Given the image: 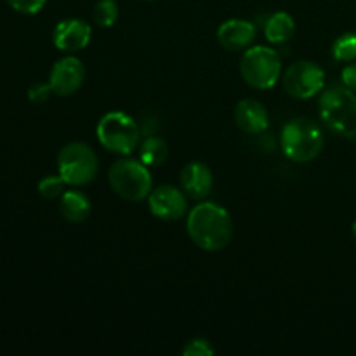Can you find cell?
Listing matches in <instances>:
<instances>
[{"mask_svg": "<svg viewBox=\"0 0 356 356\" xmlns=\"http://www.w3.org/2000/svg\"><path fill=\"white\" fill-rule=\"evenodd\" d=\"M186 232L191 242L202 250H222L233 236V221L229 212L214 202H202L188 214Z\"/></svg>", "mask_w": 356, "mask_h": 356, "instance_id": "obj_1", "label": "cell"}, {"mask_svg": "<svg viewBox=\"0 0 356 356\" xmlns=\"http://www.w3.org/2000/svg\"><path fill=\"white\" fill-rule=\"evenodd\" d=\"M320 118L334 134L356 139V92L344 83L322 90L318 99Z\"/></svg>", "mask_w": 356, "mask_h": 356, "instance_id": "obj_2", "label": "cell"}, {"mask_svg": "<svg viewBox=\"0 0 356 356\" xmlns=\"http://www.w3.org/2000/svg\"><path fill=\"white\" fill-rule=\"evenodd\" d=\"M323 145H325V139H323L322 131L309 118H294L282 129V152L296 163L313 162L322 153Z\"/></svg>", "mask_w": 356, "mask_h": 356, "instance_id": "obj_3", "label": "cell"}, {"mask_svg": "<svg viewBox=\"0 0 356 356\" xmlns=\"http://www.w3.org/2000/svg\"><path fill=\"white\" fill-rule=\"evenodd\" d=\"M108 181H110L111 190L127 202H141L152 193V174H149L148 165L141 160H117L110 167Z\"/></svg>", "mask_w": 356, "mask_h": 356, "instance_id": "obj_4", "label": "cell"}, {"mask_svg": "<svg viewBox=\"0 0 356 356\" xmlns=\"http://www.w3.org/2000/svg\"><path fill=\"white\" fill-rule=\"evenodd\" d=\"M96 134L104 149L124 156L138 148L141 138L136 120L124 111L104 113L97 122Z\"/></svg>", "mask_w": 356, "mask_h": 356, "instance_id": "obj_5", "label": "cell"}, {"mask_svg": "<svg viewBox=\"0 0 356 356\" xmlns=\"http://www.w3.org/2000/svg\"><path fill=\"white\" fill-rule=\"evenodd\" d=\"M240 73L245 83L254 89H271L280 79L282 59L271 47L264 45L249 47L240 59Z\"/></svg>", "mask_w": 356, "mask_h": 356, "instance_id": "obj_6", "label": "cell"}, {"mask_svg": "<svg viewBox=\"0 0 356 356\" xmlns=\"http://www.w3.org/2000/svg\"><path fill=\"white\" fill-rule=\"evenodd\" d=\"M58 172L68 186H86L97 174V155L86 143H68L58 155Z\"/></svg>", "mask_w": 356, "mask_h": 356, "instance_id": "obj_7", "label": "cell"}, {"mask_svg": "<svg viewBox=\"0 0 356 356\" xmlns=\"http://www.w3.org/2000/svg\"><path fill=\"white\" fill-rule=\"evenodd\" d=\"M284 87L296 99H309L325 89V72L313 61H298L285 72Z\"/></svg>", "mask_w": 356, "mask_h": 356, "instance_id": "obj_8", "label": "cell"}, {"mask_svg": "<svg viewBox=\"0 0 356 356\" xmlns=\"http://www.w3.org/2000/svg\"><path fill=\"white\" fill-rule=\"evenodd\" d=\"M188 195L170 184L152 190L148 197V207L155 218L162 221H177L188 211Z\"/></svg>", "mask_w": 356, "mask_h": 356, "instance_id": "obj_9", "label": "cell"}, {"mask_svg": "<svg viewBox=\"0 0 356 356\" xmlns=\"http://www.w3.org/2000/svg\"><path fill=\"white\" fill-rule=\"evenodd\" d=\"M86 80V68L75 56H66L54 63L49 75V86L56 96H72L82 87Z\"/></svg>", "mask_w": 356, "mask_h": 356, "instance_id": "obj_10", "label": "cell"}, {"mask_svg": "<svg viewBox=\"0 0 356 356\" xmlns=\"http://www.w3.org/2000/svg\"><path fill=\"white\" fill-rule=\"evenodd\" d=\"M92 37V28L89 23L79 17H68L56 24L52 40L54 45L63 52H79L89 45Z\"/></svg>", "mask_w": 356, "mask_h": 356, "instance_id": "obj_11", "label": "cell"}, {"mask_svg": "<svg viewBox=\"0 0 356 356\" xmlns=\"http://www.w3.org/2000/svg\"><path fill=\"white\" fill-rule=\"evenodd\" d=\"M181 190L193 200H204L214 186L212 170L202 162H190L183 167L179 176Z\"/></svg>", "mask_w": 356, "mask_h": 356, "instance_id": "obj_12", "label": "cell"}, {"mask_svg": "<svg viewBox=\"0 0 356 356\" xmlns=\"http://www.w3.org/2000/svg\"><path fill=\"white\" fill-rule=\"evenodd\" d=\"M235 124L245 134H263L270 127V117L263 103L247 97L235 106Z\"/></svg>", "mask_w": 356, "mask_h": 356, "instance_id": "obj_13", "label": "cell"}, {"mask_svg": "<svg viewBox=\"0 0 356 356\" xmlns=\"http://www.w3.org/2000/svg\"><path fill=\"white\" fill-rule=\"evenodd\" d=\"M218 40L226 51H243L256 40V26L247 19H228L218 28Z\"/></svg>", "mask_w": 356, "mask_h": 356, "instance_id": "obj_14", "label": "cell"}, {"mask_svg": "<svg viewBox=\"0 0 356 356\" xmlns=\"http://www.w3.org/2000/svg\"><path fill=\"white\" fill-rule=\"evenodd\" d=\"M90 211H92V207H90L89 198L82 191L70 190L61 195L59 212L68 222H75V225L83 222L90 216Z\"/></svg>", "mask_w": 356, "mask_h": 356, "instance_id": "obj_15", "label": "cell"}, {"mask_svg": "<svg viewBox=\"0 0 356 356\" xmlns=\"http://www.w3.org/2000/svg\"><path fill=\"white\" fill-rule=\"evenodd\" d=\"M296 31V21L287 13H275L264 23V37L271 44H285Z\"/></svg>", "mask_w": 356, "mask_h": 356, "instance_id": "obj_16", "label": "cell"}, {"mask_svg": "<svg viewBox=\"0 0 356 356\" xmlns=\"http://www.w3.org/2000/svg\"><path fill=\"white\" fill-rule=\"evenodd\" d=\"M167 156H169L167 143L162 138H156V136H152L146 141H143L141 148H139V160L148 167L162 165Z\"/></svg>", "mask_w": 356, "mask_h": 356, "instance_id": "obj_17", "label": "cell"}, {"mask_svg": "<svg viewBox=\"0 0 356 356\" xmlns=\"http://www.w3.org/2000/svg\"><path fill=\"white\" fill-rule=\"evenodd\" d=\"M118 14H120V9L115 0H99L92 10L94 23L101 28L113 26L118 19Z\"/></svg>", "mask_w": 356, "mask_h": 356, "instance_id": "obj_18", "label": "cell"}, {"mask_svg": "<svg viewBox=\"0 0 356 356\" xmlns=\"http://www.w3.org/2000/svg\"><path fill=\"white\" fill-rule=\"evenodd\" d=\"M332 56L336 61H356V33H344L332 44Z\"/></svg>", "mask_w": 356, "mask_h": 356, "instance_id": "obj_19", "label": "cell"}, {"mask_svg": "<svg viewBox=\"0 0 356 356\" xmlns=\"http://www.w3.org/2000/svg\"><path fill=\"white\" fill-rule=\"evenodd\" d=\"M65 179L61 176H47L38 183V193L45 200H56L65 193Z\"/></svg>", "mask_w": 356, "mask_h": 356, "instance_id": "obj_20", "label": "cell"}, {"mask_svg": "<svg viewBox=\"0 0 356 356\" xmlns=\"http://www.w3.org/2000/svg\"><path fill=\"white\" fill-rule=\"evenodd\" d=\"M181 353L184 356H212L216 353V350L212 348V344L209 343L207 339L197 337V339L188 341L186 346L181 350Z\"/></svg>", "mask_w": 356, "mask_h": 356, "instance_id": "obj_21", "label": "cell"}, {"mask_svg": "<svg viewBox=\"0 0 356 356\" xmlns=\"http://www.w3.org/2000/svg\"><path fill=\"white\" fill-rule=\"evenodd\" d=\"M47 0H7L14 10L21 14H37L44 9Z\"/></svg>", "mask_w": 356, "mask_h": 356, "instance_id": "obj_22", "label": "cell"}, {"mask_svg": "<svg viewBox=\"0 0 356 356\" xmlns=\"http://www.w3.org/2000/svg\"><path fill=\"white\" fill-rule=\"evenodd\" d=\"M52 89L49 83H35L33 87H30L28 90V99L35 104H44L45 101L51 97Z\"/></svg>", "mask_w": 356, "mask_h": 356, "instance_id": "obj_23", "label": "cell"}, {"mask_svg": "<svg viewBox=\"0 0 356 356\" xmlns=\"http://www.w3.org/2000/svg\"><path fill=\"white\" fill-rule=\"evenodd\" d=\"M341 79H343V83L346 87H350L351 90L356 92V61H351L346 68L341 73Z\"/></svg>", "mask_w": 356, "mask_h": 356, "instance_id": "obj_24", "label": "cell"}, {"mask_svg": "<svg viewBox=\"0 0 356 356\" xmlns=\"http://www.w3.org/2000/svg\"><path fill=\"white\" fill-rule=\"evenodd\" d=\"M353 235H355V238H356V219H355V222H353Z\"/></svg>", "mask_w": 356, "mask_h": 356, "instance_id": "obj_25", "label": "cell"}]
</instances>
